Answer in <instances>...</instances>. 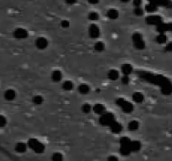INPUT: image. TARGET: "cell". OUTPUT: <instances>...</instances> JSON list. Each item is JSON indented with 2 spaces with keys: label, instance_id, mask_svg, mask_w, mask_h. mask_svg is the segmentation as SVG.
<instances>
[{
  "label": "cell",
  "instance_id": "11",
  "mask_svg": "<svg viewBox=\"0 0 172 161\" xmlns=\"http://www.w3.org/2000/svg\"><path fill=\"white\" fill-rule=\"evenodd\" d=\"M121 107L125 112H129V111L132 110V105L129 102H127L125 101L123 102V103L121 104Z\"/></svg>",
  "mask_w": 172,
  "mask_h": 161
},
{
  "label": "cell",
  "instance_id": "30",
  "mask_svg": "<svg viewBox=\"0 0 172 161\" xmlns=\"http://www.w3.org/2000/svg\"><path fill=\"white\" fill-rule=\"evenodd\" d=\"M88 1H89V3L92 4H98V3L99 2V0H88Z\"/></svg>",
  "mask_w": 172,
  "mask_h": 161
},
{
  "label": "cell",
  "instance_id": "23",
  "mask_svg": "<svg viewBox=\"0 0 172 161\" xmlns=\"http://www.w3.org/2000/svg\"><path fill=\"white\" fill-rule=\"evenodd\" d=\"M34 102L36 103V104H40L42 102H43V98L40 97V96H36L34 97Z\"/></svg>",
  "mask_w": 172,
  "mask_h": 161
},
{
  "label": "cell",
  "instance_id": "26",
  "mask_svg": "<svg viewBox=\"0 0 172 161\" xmlns=\"http://www.w3.org/2000/svg\"><path fill=\"white\" fill-rule=\"evenodd\" d=\"M141 4H142V0H133V5L135 6V8L140 7Z\"/></svg>",
  "mask_w": 172,
  "mask_h": 161
},
{
  "label": "cell",
  "instance_id": "29",
  "mask_svg": "<svg viewBox=\"0 0 172 161\" xmlns=\"http://www.w3.org/2000/svg\"><path fill=\"white\" fill-rule=\"evenodd\" d=\"M66 2L68 4H74L77 2V0H66Z\"/></svg>",
  "mask_w": 172,
  "mask_h": 161
},
{
  "label": "cell",
  "instance_id": "7",
  "mask_svg": "<svg viewBox=\"0 0 172 161\" xmlns=\"http://www.w3.org/2000/svg\"><path fill=\"white\" fill-rule=\"evenodd\" d=\"M16 93L12 89H8L4 92V98L8 101H12L15 98Z\"/></svg>",
  "mask_w": 172,
  "mask_h": 161
},
{
  "label": "cell",
  "instance_id": "2",
  "mask_svg": "<svg viewBox=\"0 0 172 161\" xmlns=\"http://www.w3.org/2000/svg\"><path fill=\"white\" fill-rule=\"evenodd\" d=\"M157 30L160 34H164L166 31H172V23H167V24L161 23L157 26Z\"/></svg>",
  "mask_w": 172,
  "mask_h": 161
},
{
  "label": "cell",
  "instance_id": "19",
  "mask_svg": "<svg viewBox=\"0 0 172 161\" xmlns=\"http://www.w3.org/2000/svg\"><path fill=\"white\" fill-rule=\"evenodd\" d=\"M133 13H134L135 15H137V16H141V15H143L144 12H143V9L140 7H137V8H134Z\"/></svg>",
  "mask_w": 172,
  "mask_h": 161
},
{
  "label": "cell",
  "instance_id": "13",
  "mask_svg": "<svg viewBox=\"0 0 172 161\" xmlns=\"http://www.w3.org/2000/svg\"><path fill=\"white\" fill-rule=\"evenodd\" d=\"M61 73L59 71H55L52 73V79L54 81H59L61 79Z\"/></svg>",
  "mask_w": 172,
  "mask_h": 161
},
{
  "label": "cell",
  "instance_id": "25",
  "mask_svg": "<svg viewBox=\"0 0 172 161\" xmlns=\"http://www.w3.org/2000/svg\"><path fill=\"white\" fill-rule=\"evenodd\" d=\"M60 24H61V27H63V28H68L70 25V24L67 20H63Z\"/></svg>",
  "mask_w": 172,
  "mask_h": 161
},
{
  "label": "cell",
  "instance_id": "22",
  "mask_svg": "<svg viewBox=\"0 0 172 161\" xmlns=\"http://www.w3.org/2000/svg\"><path fill=\"white\" fill-rule=\"evenodd\" d=\"M95 49H96L97 50H98V51L102 50L104 49V45H103V43H102V42H98V43L95 45Z\"/></svg>",
  "mask_w": 172,
  "mask_h": 161
},
{
  "label": "cell",
  "instance_id": "14",
  "mask_svg": "<svg viewBox=\"0 0 172 161\" xmlns=\"http://www.w3.org/2000/svg\"><path fill=\"white\" fill-rule=\"evenodd\" d=\"M157 41L159 42V44H164V43H166V40H167V37H166V35L165 34H160L158 35V37H157Z\"/></svg>",
  "mask_w": 172,
  "mask_h": 161
},
{
  "label": "cell",
  "instance_id": "17",
  "mask_svg": "<svg viewBox=\"0 0 172 161\" xmlns=\"http://www.w3.org/2000/svg\"><path fill=\"white\" fill-rule=\"evenodd\" d=\"M89 20H92V21H95L98 19V14L96 13V12H91L89 13V16H88Z\"/></svg>",
  "mask_w": 172,
  "mask_h": 161
},
{
  "label": "cell",
  "instance_id": "1",
  "mask_svg": "<svg viewBox=\"0 0 172 161\" xmlns=\"http://www.w3.org/2000/svg\"><path fill=\"white\" fill-rule=\"evenodd\" d=\"M146 22L149 24H152V25H159L162 23V19L161 17H159L158 15H151V16H149L147 19H146Z\"/></svg>",
  "mask_w": 172,
  "mask_h": 161
},
{
  "label": "cell",
  "instance_id": "21",
  "mask_svg": "<svg viewBox=\"0 0 172 161\" xmlns=\"http://www.w3.org/2000/svg\"><path fill=\"white\" fill-rule=\"evenodd\" d=\"M108 75H109L110 78H111V79H113V80H114V79H117V78L119 77V73H118L116 71H111Z\"/></svg>",
  "mask_w": 172,
  "mask_h": 161
},
{
  "label": "cell",
  "instance_id": "6",
  "mask_svg": "<svg viewBox=\"0 0 172 161\" xmlns=\"http://www.w3.org/2000/svg\"><path fill=\"white\" fill-rule=\"evenodd\" d=\"M35 45L40 49H45L48 45V41L46 40V39H45L43 37H40V38H38L37 40H35Z\"/></svg>",
  "mask_w": 172,
  "mask_h": 161
},
{
  "label": "cell",
  "instance_id": "3",
  "mask_svg": "<svg viewBox=\"0 0 172 161\" xmlns=\"http://www.w3.org/2000/svg\"><path fill=\"white\" fill-rule=\"evenodd\" d=\"M150 3L155 4L156 6L161 5L166 8H172V2L171 0H150Z\"/></svg>",
  "mask_w": 172,
  "mask_h": 161
},
{
  "label": "cell",
  "instance_id": "24",
  "mask_svg": "<svg viewBox=\"0 0 172 161\" xmlns=\"http://www.w3.org/2000/svg\"><path fill=\"white\" fill-rule=\"evenodd\" d=\"M6 118H5L4 116L0 115V127H4V126L6 124Z\"/></svg>",
  "mask_w": 172,
  "mask_h": 161
},
{
  "label": "cell",
  "instance_id": "5",
  "mask_svg": "<svg viewBox=\"0 0 172 161\" xmlns=\"http://www.w3.org/2000/svg\"><path fill=\"white\" fill-rule=\"evenodd\" d=\"M13 35L15 38L17 39H24L27 36V31L25 29L22 28H18L15 29V31L13 32Z\"/></svg>",
  "mask_w": 172,
  "mask_h": 161
},
{
  "label": "cell",
  "instance_id": "31",
  "mask_svg": "<svg viewBox=\"0 0 172 161\" xmlns=\"http://www.w3.org/2000/svg\"><path fill=\"white\" fill-rule=\"evenodd\" d=\"M121 2H123V3H128L130 0H120Z\"/></svg>",
  "mask_w": 172,
  "mask_h": 161
},
{
  "label": "cell",
  "instance_id": "28",
  "mask_svg": "<svg viewBox=\"0 0 172 161\" xmlns=\"http://www.w3.org/2000/svg\"><path fill=\"white\" fill-rule=\"evenodd\" d=\"M83 110H84L85 113H88V112L91 111V107H90L88 104H86V105L83 106Z\"/></svg>",
  "mask_w": 172,
  "mask_h": 161
},
{
  "label": "cell",
  "instance_id": "20",
  "mask_svg": "<svg viewBox=\"0 0 172 161\" xmlns=\"http://www.w3.org/2000/svg\"><path fill=\"white\" fill-rule=\"evenodd\" d=\"M131 71H132V67L130 66H128V65H125L123 67V71H124V73L125 74V75L130 73Z\"/></svg>",
  "mask_w": 172,
  "mask_h": 161
},
{
  "label": "cell",
  "instance_id": "18",
  "mask_svg": "<svg viewBox=\"0 0 172 161\" xmlns=\"http://www.w3.org/2000/svg\"><path fill=\"white\" fill-rule=\"evenodd\" d=\"M63 87L64 88L66 89V90H72L73 88V84L71 82V81H69V80H67L66 82H64V85H63Z\"/></svg>",
  "mask_w": 172,
  "mask_h": 161
},
{
  "label": "cell",
  "instance_id": "10",
  "mask_svg": "<svg viewBox=\"0 0 172 161\" xmlns=\"http://www.w3.org/2000/svg\"><path fill=\"white\" fill-rule=\"evenodd\" d=\"M93 109H94V112H95L96 113H98V114H103L104 113V111H105V108H104V107H103L102 105H101V104H98V105H96Z\"/></svg>",
  "mask_w": 172,
  "mask_h": 161
},
{
  "label": "cell",
  "instance_id": "16",
  "mask_svg": "<svg viewBox=\"0 0 172 161\" xmlns=\"http://www.w3.org/2000/svg\"><path fill=\"white\" fill-rule=\"evenodd\" d=\"M79 91L81 93L86 94L89 92V87H88V86H86V85H81V86H80Z\"/></svg>",
  "mask_w": 172,
  "mask_h": 161
},
{
  "label": "cell",
  "instance_id": "12",
  "mask_svg": "<svg viewBox=\"0 0 172 161\" xmlns=\"http://www.w3.org/2000/svg\"><path fill=\"white\" fill-rule=\"evenodd\" d=\"M146 10L150 13H153V12H155L157 10V6L155 4H154L152 3H150V4H148L146 6Z\"/></svg>",
  "mask_w": 172,
  "mask_h": 161
},
{
  "label": "cell",
  "instance_id": "15",
  "mask_svg": "<svg viewBox=\"0 0 172 161\" xmlns=\"http://www.w3.org/2000/svg\"><path fill=\"white\" fill-rule=\"evenodd\" d=\"M133 100L136 102H141L144 100V96L141 93H135L133 95Z\"/></svg>",
  "mask_w": 172,
  "mask_h": 161
},
{
  "label": "cell",
  "instance_id": "9",
  "mask_svg": "<svg viewBox=\"0 0 172 161\" xmlns=\"http://www.w3.org/2000/svg\"><path fill=\"white\" fill-rule=\"evenodd\" d=\"M107 15L110 20H116L119 17V12L114 8H111L107 11Z\"/></svg>",
  "mask_w": 172,
  "mask_h": 161
},
{
  "label": "cell",
  "instance_id": "27",
  "mask_svg": "<svg viewBox=\"0 0 172 161\" xmlns=\"http://www.w3.org/2000/svg\"><path fill=\"white\" fill-rule=\"evenodd\" d=\"M166 51H169V52H171L172 51V42H170L169 44H167V46L166 47Z\"/></svg>",
  "mask_w": 172,
  "mask_h": 161
},
{
  "label": "cell",
  "instance_id": "8",
  "mask_svg": "<svg viewBox=\"0 0 172 161\" xmlns=\"http://www.w3.org/2000/svg\"><path fill=\"white\" fill-rule=\"evenodd\" d=\"M133 41L136 44V46L138 47H144L145 46V43L144 40H142V37L139 34H135L133 36Z\"/></svg>",
  "mask_w": 172,
  "mask_h": 161
},
{
  "label": "cell",
  "instance_id": "4",
  "mask_svg": "<svg viewBox=\"0 0 172 161\" xmlns=\"http://www.w3.org/2000/svg\"><path fill=\"white\" fill-rule=\"evenodd\" d=\"M89 34L93 38H97L100 34V29L96 24H92L89 27Z\"/></svg>",
  "mask_w": 172,
  "mask_h": 161
}]
</instances>
